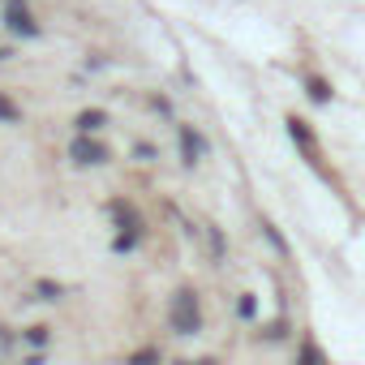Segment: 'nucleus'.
Listing matches in <instances>:
<instances>
[{
    "mask_svg": "<svg viewBox=\"0 0 365 365\" xmlns=\"http://www.w3.org/2000/svg\"><path fill=\"white\" fill-rule=\"evenodd\" d=\"M5 26H9L14 35H26V39H35V35H39V22L26 14V5H9V14H5Z\"/></svg>",
    "mask_w": 365,
    "mask_h": 365,
    "instance_id": "2",
    "label": "nucleus"
},
{
    "mask_svg": "<svg viewBox=\"0 0 365 365\" xmlns=\"http://www.w3.org/2000/svg\"><path fill=\"white\" fill-rule=\"evenodd\" d=\"M69 155H73L78 163H103V159H108V150H103L99 142H91L86 133H82V138L73 142V150H69Z\"/></svg>",
    "mask_w": 365,
    "mask_h": 365,
    "instance_id": "3",
    "label": "nucleus"
},
{
    "mask_svg": "<svg viewBox=\"0 0 365 365\" xmlns=\"http://www.w3.org/2000/svg\"><path fill=\"white\" fill-rule=\"evenodd\" d=\"M180 150H185V163H198V159H202V150H207V142H202L190 125H180Z\"/></svg>",
    "mask_w": 365,
    "mask_h": 365,
    "instance_id": "4",
    "label": "nucleus"
},
{
    "mask_svg": "<svg viewBox=\"0 0 365 365\" xmlns=\"http://www.w3.org/2000/svg\"><path fill=\"white\" fill-rule=\"evenodd\" d=\"M103 125H108V112H99V108H91V112L78 116V133H95V129H103Z\"/></svg>",
    "mask_w": 365,
    "mask_h": 365,
    "instance_id": "5",
    "label": "nucleus"
},
{
    "mask_svg": "<svg viewBox=\"0 0 365 365\" xmlns=\"http://www.w3.org/2000/svg\"><path fill=\"white\" fill-rule=\"evenodd\" d=\"M172 327L180 335H198L202 314H198V297L194 292H176V301H172Z\"/></svg>",
    "mask_w": 365,
    "mask_h": 365,
    "instance_id": "1",
    "label": "nucleus"
},
{
    "mask_svg": "<svg viewBox=\"0 0 365 365\" xmlns=\"http://www.w3.org/2000/svg\"><path fill=\"white\" fill-rule=\"evenodd\" d=\"M35 292H39V297H43V301H56V297H61V292H65V288H61V284H52V279H43V284H39V288H35Z\"/></svg>",
    "mask_w": 365,
    "mask_h": 365,
    "instance_id": "8",
    "label": "nucleus"
},
{
    "mask_svg": "<svg viewBox=\"0 0 365 365\" xmlns=\"http://www.w3.org/2000/svg\"><path fill=\"white\" fill-rule=\"evenodd\" d=\"M305 91H309V99H318V103H327V99H331V86H327L322 78H309V82H305Z\"/></svg>",
    "mask_w": 365,
    "mask_h": 365,
    "instance_id": "6",
    "label": "nucleus"
},
{
    "mask_svg": "<svg viewBox=\"0 0 365 365\" xmlns=\"http://www.w3.org/2000/svg\"><path fill=\"white\" fill-rule=\"evenodd\" d=\"M254 309H258L254 297H241V301H237V314H241V318H254Z\"/></svg>",
    "mask_w": 365,
    "mask_h": 365,
    "instance_id": "9",
    "label": "nucleus"
},
{
    "mask_svg": "<svg viewBox=\"0 0 365 365\" xmlns=\"http://www.w3.org/2000/svg\"><path fill=\"white\" fill-rule=\"evenodd\" d=\"M0 120H5V125H14V120H22V112L5 99V95H0Z\"/></svg>",
    "mask_w": 365,
    "mask_h": 365,
    "instance_id": "7",
    "label": "nucleus"
}]
</instances>
